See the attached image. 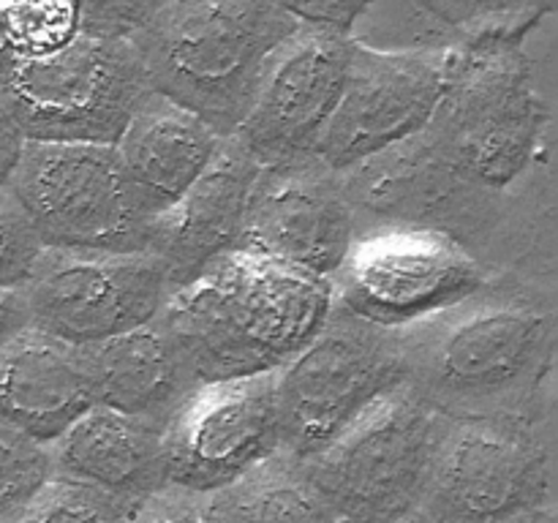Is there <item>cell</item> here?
I'll list each match as a JSON object with an SVG mask.
<instances>
[{"label":"cell","mask_w":558,"mask_h":523,"mask_svg":"<svg viewBox=\"0 0 558 523\" xmlns=\"http://www.w3.org/2000/svg\"><path fill=\"white\" fill-rule=\"evenodd\" d=\"M259 163L238 136H223L196 183L153 218L147 251L161 259L172 289H183L243 240Z\"/></svg>","instance_id":"cell-17"},{"label":"cell","mask_w":558,"mask_h":523,"mask_svg":"<svg viewBox=\"0 0 558 523\" xmlns=\"http://www.w3.org/2000/svg\"><path fill=\"white\" fill-rule=\"evenodd\" d=\"M25 145L27 139L22 136L20 125L14 123L9 107H5L3 98H0V185L9 183L11 172H14L16 163H20Z\"/></svg>","instance_id":"cell-32"},{"label":"cell","mask_w":558,"mask_h":523,"mask_svg":"<svg viewBox=\"0 0 558 523\" xmlns=\"http://www.w3.org/2000/svg\"><path fill=\"white\" fill-rule=\"evenodd\" d=\"M403 381L396 330L330 303L319 332L276 370L281 450L308 458Z\"/></svg>","instance_id":"cell-9"},{"label":"cell","mask_w":558,"mask_h":523,"mask_svg":"<svg viewBox=\"0 0 558 523\" xmlns=\"http://www.w3.org/2000/svg\"><path fill=\"white\" fill-rule=\"evenodd\" d=\"M298 31L276 0H172L129 36L153 93L232 136L270 54Z\"/></svg>","instance_id":"cell-4"},{"label":"cell","mask_w":558,"mask_h":523,"mask_svg":"<svg viewBox=\"0 0 558 523\" xmlns=\"http://www.w3.org/2000/svg\"><path fill=\"white\" fill-rule=\"evenodd\" d=\"M52 479L49 447L0 423V523H9Z\"/></svg>","instance_id":"cell-26"},{"label":"cell","mask_w":558,"mask_h":523,"mask_svg":"<svg viewBox=\"0 0 558 523\" xmlns=\"http://www.w3.org/2000/svg\"><path fill=\"white\" fill-rule=\"evenodd\" d=\"M447 419L398 381L303 466L343 523H396L417 510Z\"/></svg>","instance_id":"cell-6"},{"label":"cell","mask_w":558,"mask_h":523,"mask_svg":"<svg viewBox=\"0 0 558 523\" xmlns=\"http://www.w3.org/2000/svg\"><path fill=\"white\" fill-rule=\"evenodd\" d=\"M14 60H16V54H14V49H11L9 33H5L3 20H0V76L11 69V63H14Z\"/></svg>","instance_id":"cell-33"},{"label":"cell","mask_w":558,"mask_h":523,"mask_svg":"<svg viewBox=\"0 0 558 523\" xmlns=\"http://www.w3.org/2000/svg\"><path fill=\"white\" fill-rule=\"evenodd\" d=\"M488 270L445 232L374 229L357 234L330 278L332 303L385 330H403L472 297Z\"/></svg>","instance_id":"cell-11"},{"label":"cell","mask_w":558,"mask_h":523,"mask_svg":"<svg viewBox=\"0 0 558 523\" xmlns=\"http://www.w3.org/2000/svg\"><path fill=\"white\" fill-rule=\"evenodd\" d=\"M558 0H376L352 41L390 52H456L483 44H523Z\"/></svg>","instance_id":"cell-18"},{"label":"cell","mask_w":558,"mask_h":523,"mask_svg":"<svg viewBox=\"0 0 558 523\" xmlns=\"http://www.w3.org/2000/svg\"><path fill=\"white\" fill-rule=\"evenodd\" d=\"M129 510L104 490L52 477L9 523H125Z\"/></svg>","instance_id":"cell-25"},{"label":"cell","mask_w":558,"mask_h":523,"mask_svg":"<svg viewBox=\"0 0 558 523\" xmlns=\"http://www.w3.org/2000/svg\"><path fill=\"white\" fill-rule=\"evenodd\" d=\"M357 234L434 229L490 278L556 289V199L548 158L510 188H483L447 167L423 131L341 172Z\"/></svg>","instance_id":"cell-1"},{"label":"cell","mask_w":558,"mask_h":523,"mask_svg":"<svg viewBox=\"0 0 558 523\" xmlns=\"http://www.w3.org/2000/svg\"><path fill=\"white\" fill-rule=\"evenodd\" d=\"M556 289L490 278L452 308L396 330L403 381L450 419L550 423Z\"/></svg>","instance_id":"cell-2"},{"label":"cell","mask_w":558,"mask_h":523,"mask_svg":"<svg viewBox=\"0 0 558 523\" xmlns=\"http://www.w3.org/2000/svg\"><path fill=\"white\" fill-rule=\"evenodd\" d=\"M556 510L548 425L447 419L414 515L425 523H526Z\"/></svg>","instance_id":"cell-8"},{"label":"cell","mask_w":558,"mask_h":523,"mask_svg":"<svg viewBox=\"0 0 558 523\" xmlns=\"http://www.w3.org/2000/svg\"><path fill=\"white\" fill-rule=\"evenodd\" d=\"M47 245L9 185H0V289H25Z\"/></svg>","instance_id":"cell-27"},{"label":"cell","mask_w":558,"mask_h":523,"mask_svg":"<svg viewBox=\"0 0 558 523\" xmlns=\"http://www.w3.org/2000/svg\"><path fill=\"white\" fill-rule=\"evenodd\" d=\"M47 447L52 477L104 490L125 510L169 483L163 425L134 414L90 406Z\"/></svg>","instance_id":"cell-19"},{"label":"cell","mask_w":558,"mask_h":523,"mask_svg":"<svg viewBox=\"0 0 558 523\" xmlns=\"http://www.w3.org/2000/svg\"><path fill=\"white\" fill-rule=\"evenodd\" d=\"M526 523H556V510H550V512H543V515L532 518V521H526Z\"/></svg>","instance_id":"cell-34"},{"label":"cell","mask_w":558,"mask_h":523,"mask_svg":"<svg viewBox=\"0 0 558 523\" xmlns=\"http://www.w3.org/2000/svg\"><path fill=\"white\" fill-rule=\"evenodd\" d=\"M298 25L327 27L352 36L354 25L376 0H276Z\"/></svg>","instance_id":"cell-30"},{"label":"cell","mask_w":558,"mask_h":523,"mask_svg":"<svg viewBox=\"0 0 558 523\" xmlns=\"http://www.w3.org/2000/svg\"><path fill=\"white\" fill-rule=\"evenodd\" d=\"M153 93L129 38L80 33L58 52L16 58L0 98L27 142L114 145Z\"/></svg>","instance_id":"cell-7"},{"label":"cell","mask_w":558,"mask_h":523,"mask_svg":"<svg viewBox=\"0 0 558 523\" xmlns=\"http://www.w3.org/2000/svg\"><path fill=\"white\" fill-rule=\"evenodd\" d=\"M396 523H425V521H423V518H417V515H414V512H412V515L401 518V521H396Z\"/></svg>","instance_id":"cell-35"},{"label":"cell","mask_w":558,"mask_h":523,"mask_svg":"<svg viewBox=\"0 0 558 523\" xmlns=\"http://www.w3.org/2000/svg\"><path fill=\"white\" fill-rule=\"evenodd\" d=\"M330 281L234 248L169 297L161 325L196 379L270 374L319 332Z\"/></svg>","instance_id":"cell-3"},{"label":"cell","mask_w":558,"mask_h":523,"mask_svg":"<svg viewBox=\"0 0 558 523\" xmlns=\"http://www.w3.org/2000/svg\"><path fill=\"white\" fill-rule=\"evenodd\" d=\"M125 523H223L213 494L167 483L161 490L129 510Z\"/></svg>","instance_id":"cell-28"},{"label":"cell","mask_w":558,"mask_h":523,"mask_svg":"<svg viewBox=\"0 0 558 523\" xmlns=\"http://www.w3.org/2000/svg\"><path fill=\"white\" fill-rule=\"evenodd\" d=\"M357 229L341 172L316 156L259 167L238 248L330 281Z\"/></svg>","instance_id":"cell-16"},{"label":"cell","mask_w":558,"mask_h":523,"mask_svg":"<svg viewBox=\"0 0 558 523\" xmlns=\"http://www.w3.org/2000/svg\"><path fill=\"white\" fill-rule=\"evenodd\" d=\"M31 327L25 289H0V349Z\"/></svg>","instance_id":"cell-31"},{"label":"cell","mask_w":558,"mask_h":523,"mask_svg":"<svg viewBox=\"0 0 558 523\" xmlns=\"http://www.w3.org/2000/svg\"><path fill=\"white\" fill-rule=\"evenodd\" d=\"M450 52H390L354 44L341 98L314 147L336 172L420 134L447 80Z\"/></svg>","instance_id":"cell-14"},{"label":"cell","mask_w":558,"mask_h":523,"mask_svg":"<svg viewBox=\"0 0 558 523\" xmlns=\"http://www.w3.org/2000/svg\"><path fill=\"white\" fill-rule=\"evenodd\" d=\"M174 294L150 251L47 248L25 287L31 327L90 346L158 319Z\"/></svg>","instance_id":"cell-12"},{"label":"cell","mask_w":558,"mask_h":523,"mask_svg":"<svg viewBox=\"0 0 558 523\" xmlns=\"http://www.w3.org/2000/svg\"><path fill=\"white\" fill-rule=\"evenodd\" d=\"M550 109L523 44L456 49L423 136L441 161L483 188H510L545 158Z\"/></svg>","instance_id":"cell-5"},{"label":"cell","mask_w":558,"mask_h":523,"mask_svg":"<svg viewBox=\"0 0 558 523\" xmlns=\"http://www.w3.org/2000/svg\"><path fill=\"white\" fill-rule=\"evenodd\" d=\"M281 450L276 370L205 381L163 425L167 479L216 494Z\"/></svg>","instance_id":"cell-13"},{"label":"cell","mask_w":558,"mask_h":523,"mask_svg":"<svg viewBox=\"0 0 558 523\" xmlns=\"http://www.w3.org/2000/svg\"><path fill=\"white\" fill-rule=\"evenodd\" d=\"M82 33L109 38H129L156 11L172 0H80Z\"/></svg>","instance_id":"cell-29"},{"label":"cell","mask_w":558,"mask_h":523,"mask_svg":"<svg viewBox=\"0 0 558 523\" xmlns=\"http://www.w3.org/2000/svg\"><path fill=\"white\" fill-rule=\"evenodd\" d=\"M352 36L298 25L270 54L238 136L259 167L314 156L347 80Z\"/></svg>","instance_id":"cell-15"},{"label":"cell","mask_w":558,"mask_h":523,"mask_svg":"<svg viewBox=\"0 0 558 523\" xmlns=\"http://www.w3.org/2000/svg\"><path fill=\"white\" fill-rule=\"evenodd\" d=\"M93 403L80 349L25 327L0 349V423L52 445Z\"/></svg>","instance_id":"cell-21"},{"label":"cell","mask_w":558,"mask_h":523,"mask_svg":"<svg viewBox=\"0 0 558 523\" xmlns=\"http://www.w3.org/2000/svg\"><path fill=\"white\" fill-rule=\"evenodd\" d=\"M0 20L16 58L58 52L82 33L80 0H0Z\"/></svg>","instance_id":"cell-24"},{"label":"cell","mask_w":558,"mask_h":523,"mask_svg":"<svg viewBox=\"0 0 558 523\" xmlns=\"http://www.w3.org/2000/svg\"><path fill=\"white\" fill-rule=\"evenodd\" d=\"M5 185L47 248H147L150 223L136 207L114 145L27 142Z\"/></svg>","instance_id":"cell-10"},{"label":"cell","mask_w":558,"mask_h":523,"mask_svg":"<svg viewBox=\"0 0 558 523\" xmlns=\"http://www.w3.org/2000/svg\"><path fill=\"white\" fill-rule=\"evenodd\" d=\"M80 349L93 403L167 425L202 385L161 319Z\"/></svg>","instance_id":"cell-22"},{"label":"cell","mask_w":558,"mask_h":523,"mask_svg":"<svg viewBox=\"0 0 558 523\" xmlns=\"http://www.w3.org/2000/svg\"><path fill=\"white\" fill-rule=\"evenodd\" d=\"M223 136L207 120L150 93L114 142L136 207L150 223L196 183Z\"/></svg>","instance_id":"cell-20"},{"label":"cell","mask_w":558,"mask_h":523,"mask_svg":"<svg viewBox=\"0 0 558 523\" xmlns=\"http://www.w3.org/2000/svg\"><path fill=\"white\" fill-rule=\"evenodd\" d=\"M213 499L223 523H343L311 483L303 461L283 450Z\"/></svg>","instance_id":"cell-23"}]
</instances>
